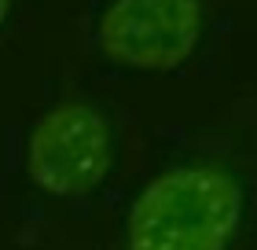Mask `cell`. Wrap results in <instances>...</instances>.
I'll list each match as a JSON object with an SVG mask.
<instances>
[{
  "label": "cell",
  "instance_id": "cell-1",
  "mask_svg": "<svg viewBox=\"0 0 257 250\" xmlns=\"http://www.w3.org/2000/svg\"><path fill=\"white\" fill-rule=\"evenodd\" d=\"M242 188L213 165L155 177L128 210L125 250H224L239 228Z\"/></svg>",
  "mask_w": 257,
  "mask_h": 250
},
{
  "label": "cell",
  "instance_id": "cell-2",
  "mask_svg": "<svg viewBox=\"0 0 257 250\" xmlns=\"http://www.w3.org/2000/svg\"><path fill=\"white\" fill-rule=\"evenodd\" d=\"M110 129L88 103H59L33 125L26 173L48 195L74 199L92 192L110 170Z\"/></svg>",
  "mask_w": 257,
  "mask_h": 250
},
{
  "label": "cell",
  "instance_id": "cell-3",
  "mask_svg": "<svg viewBox=\"0 0 257 250\" xmlns=\"http://www.w3.org/2000/svg\"><path fill=\"white\" fill-rule=\"evenodd\" d=\"M202 37V0H114L96 22V41L114 63L173 70Z\"/></svg>",
  "mask_w": 257,
  "mask_h": 250
},
{
  "label": "cell",
  "instance_id": "cell-4",
  "mask_svg": "<svg viewBox=\"0 0 257 250\" xmlns=\"http://www.w3.org/2000/svg\"><path fill=\"white\" fill-rule=\"evenodd\" d=\"M8 4L11 0H0V22H4V15H8Z\"/></svg>",
  "mask_w": 257,
  "mask_h": 250
}]
</instances>
